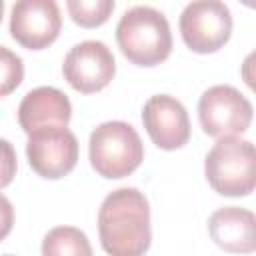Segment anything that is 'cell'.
Instances as JSON below:
<instances>
[{"label": "cell", "mask_w": 256, "mask_h": 256, "mask_svg": "<svg viewBox=\"0 0 256 256\" xmlns=\"http://www.w3.org/2000/svg\"><path fill=\"white\" fill-rule=\"evenodd\" d=\"M98 234L108 256H144L152 242L146 196L130 186L110 192L98 210Z\"/></svg>", "instance_id": "6da1fadb"}, {"label": "cell", "mask_w": 256, "mask_h": 256, "mask_svg": "<svg viewBox=\"0 0 256 256\" xmlns=\"http://www.w3.org/2000/svg\"><path fill=\"white\" fill-rule=\"evenodd\" d=\"M116 42L132 64L156 66L172 52L170 24L166 16L152 6H132L116 26Z\"/></svg>", "instance_id": "7a4b0ae2"}, {"label": "cell", "mask_w": 256, "mask_h": 256, "mask_svg": "<svg viewBox=\"0 0 256 256\" xmlns=\"http://www.w3.org/2000/svg\"><path fill=\"white\" fill-rule=\"evenodd\" d=\"M208 184L222 196H248L256 184V152L240 136L218 138L204 160Z\"/></svg>", "instance_id": "3957f363"}, {"label": "cell", "mask_w": 256, "mask_h": 256, "mask_svg": "<svg viewBox=\"0 0 256 256\" xmlns=\"http://www.w3.org/2000/svg\"><path fill=\"white\" fill-rule=\"evenodd\" d=\"M88 156L92 168L104 178L130 176L144 160V146L132 124L110 120L90 134Z\"/></svg>", "instance_id": "277c9868"}, {"label": "cell", "mask_w": 256, "mask_h": 256, "mask_svg": "<svg viewBox=\"0 0 256 256\" xmlns=\"http://www.w3.org/2000/svg\"><path fill=\"white\" fill-rule=\"evenodd\" d=\"M250 100L228 84H216L204 90L198 100V120L212 138L244 134L252 122Z\"/></svg>", "instance_id": "5b68a950"}, {"label": "cell", "mask_w": 256, "mask_h": 256, "mask_svg": "<svg viewBox=\"0 0 256 256\" xmlns=\"http://www.w3.org/2000/svg\"><path fill=\"white\" fill-rule=\"evenodd\" d=\"M180 34L184 44L198 54L220 50L232 34V14L224 2L196 0L180 14Z\"/></svg>", "instance_id": "8992f818"}, {"label": "cell", "mask_w": 256, "mask_h": 256, "mask_svg": "<svg viewBox=\"0 0 256 256\" xmlns=\"http://www.w3.org/2000/svg\"><path fill=\"white\" fill-rule=\"evenodd\" d=\"M26 156L38 176L56 180L74 170L78 162V140L68 126L40 128L28 134Z\"/></svg>", "instance_id": "52a82bcc"}, {"label": "cell", "mask_w": 256, "mask_h": 256, "mask_svg": "<svg viewBox=\"0 0 256 256\" xmlns=\"http://www.w3.org/2000/svg\"><path fill=\"white\" fill-rule=\"evenodd\" d=\"M62 74L74 90L82 94H94L106 88L114 78L116 60L104 42L84 40L72 46L66 54Z\"/></svg>", "instance_id": "ba28073f"}, {"label": "cell", "mask_w": 256, "mask_h": 256, "mask_svg": "<svg viewBox=\"0 0 256 256\" xmlns=\"http://www.w3.org/2000/svg\"><path fill=\"white\" fill-rule=\"evenodd\" d=\"M60 26L62 16L54 0H20L12 6L10 34L28 50L50 46L58 38Z\"/></svg>", "instance_id": "9c48e42d"}, {"label": "cell", "mask_w": 256, "mask_h": 256, "mask_svg": "<svg viewBox=\"0 0 256 256\" xmlns=\"http://www.w3.org/2000/svg\"><path fill=\"white\" fill-rule=\"evenodd\" d=\"M142 124L150 140L162 150L182 148L190 138L188 112L184 104L170 94H156L146 100Z\"/></svg>", "instance_id": "30bf717a"}, {"label": "cell", "mask_w": 256, "mask_h": 256, "mask_svg": "<svg viewBox=\"0 0 256 256\" xmlns=\"http://www.w3.org/2000/svg\"><path fill=\"white\" fill-rule=\"evenodd\" d=\"M72 104L68 96L54 86H38L30 90L18 106V122L26 134L50 126H68Z\"/></svg>", "instance_id": "8fae6325"}, {"label": "cell", "mask_w": 256, "mask_h": 256, "mask_svg": "<svg viewBox=\"0 0 256 256\" xmlns=\"http://www.w3.org/2000/svg\"><path fill=\"white\" fill-rule=\"evenodd\" d=\"M256 218L250 210L224 206L208 218L210 238L226 252L250 254L256 248Z\"/></svg>", "instance_id": "7c38bea8"}, {"label": "cell", "mask_w": 256, "mask_h": 256, "mask_svg": "<svg viewBox=\"0 0 256 256\" xmlns=\"http://www.w3.org/2000/svg\"><path fill=\"white\" fill-rule=\"evenodd\" d=\"M42 256H94L88 236L74 226H56L42 240Z\"/></svg>", "instance_id": "4fadbf2b"}, {"label": "cell", "mask_w": 256, "mask_h": 256, "mask_svg": "<svg viewBox=\"0 0 256 256\" xmlns=\"http://www.w3.org/2000/svg\"><path fill=\"white\" fill-rule=\"evenodd\" d=\"M66 8L70 18L78 26L96 28L110 18L114 10V0H68Z\"/></svg>", "instance_id": "5bb4252c"}, {"label": "cell", "mask_w": 256, "mask_h": 256, "mask_svg": "<svg viewBox=\"0 0 256 256\" xmlns=\"http://www.w3.org/2000/svg\"><path fill=\"white\" fill-rule=\"evenodd\" d=\"M24 80L22 58L6 46H0V98L12 94Z\"/></svg>", "instance_id": "9a60e30c"}, {"label": "cell", "mask_w": 256, "mask_h": 256, "mask_svg": "<svg viewBox=\"0 0 256 256\" xmlns=\"http://www.w3.org/2000/svg\"><path fill=\"white\" fill-rule=\"evenodd\" d=\"M16 168H18V158L14 146L8 140L0 138V190L12 182V178L16 176Z\"/></svg>", "instance_id": "2e32d148"}, {"label": "cell", "mask_w": 256, "mask_h": 256, "mask_svg": "<svg viewBox=\"0 0 256 256\" xmlns=\"http://www.w3.org/2000/svg\"><path fill=\"white\" fill-rule=\"evenodd\" d=\"M12 224H14V208L10 200L4 194H0V240H4L10 234Z\"/></svg>", "instance_id": "e0dca14e"}, {"label": "cell", "mask_w": 256, "mask_h": 256, "mask_svg": "<svg viewBox=\"0 0 256 256\" xmlns=\"http://www.w3.org/2000/svg\"><path fill=\"white\" fill-rule=\"evenodd\" d=\"M2 16H4V2L0 0V22H2Z\"/></svg>", "instance_id": "ac0fdd59"}, {"label": "cell", "mask_w": 256, "mask_h": 256, "mask_svg": "<svg viewBox=\"0 0 256 256\" xmlns=\"http://www.w3.org/2000/svg\"><path fill=\"white\" fill-rule=\"evenodd\" d=\"M4 256H12V254H4Z\"/></svg>", "instance_id": "d6986e66"}]
</instances>
